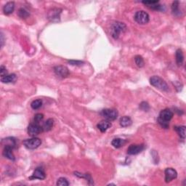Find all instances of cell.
<instances>
[{
    "label": "cell",
    "mask_w": 186,
    "mask_h": 186,
    "mask_svg": "<svg viewBox=\"0 0 186 186\" xmlns=\"http://www.w3.org/2000/svg\"><path fill=\"white\" fill-rule=\"evenodd\" d=\"M53 125H54L53 119H47V121L44 123V125L42 126L43 131L48 132V131L51 130L52 128H53Z\"/></svg>",
    "instance_id": "7402d4cb"
},
{
    "label": "cell",
    "mask_w": 186,
    "mask_h": 186,
    "mask_svg": "<svg viewBox=\"0 0 186 186\" xmlns=\"http://www.w3.org/2000/svg\"><path fill=\"white\" fill-rule=\"evenodd\" d=\"M13 148L10 146H5V148L3 150V156L7 159L15 161V156L13 153Z\"/></svg>",
    "instance_id": "5bb4252c"
},
{
    "label": "cell",
    "mask_w": 186,
    "mask_h": 186,
    "mask_svg": "<svg viewBox=\"0 0 186 186\" xmlns=\"http://www.w3.org/2000/svg\"><path fill=\"white\" fill-rule=\"evenodd\" d=\"M165 182L166 183H170L174 179H176L177 177V173L175 169L172 168H167L165 169Z\"/></svg>",
    "instance_id": "8fae6325"
},
{
    "label": "cell",
    "mask_w": 186,
    "mask_h": 186,
    "mask_svg": "<svg viewBox=\"0 0 186 186\" xmlns=\"http://www.w3.org/2000/svg\"><path fill=\"white\" fill-rule=\"evenodd\" d=\"M145 148L143 144H140V145H137V144H133L131 145L127 149V153L129 155H136L142 152Z\"/></svg>",
    "instance_id": "30bf717a"
},
{
    "label": "cell",
    "mask_w": 186,
    "mask_h": 186,
    "mask_svg": "<svg viewBox=\"0 0 186 186\" xmlns=\"http://www.w3.org/2000/svg\"><path fill=\"white\" fill-rule=\"evenodd\" d=\"M172 13L176 16H178L181 15V12L180 11V3L178 1H175L172 3Z\"/></svg>",
    "instance_id": "603a6c76"
},
{
    "label": "cell",
    "mask_w": 186,
    "mask_h": 186,
    "mask_svg": "<svg viewBox=\"0 0 186 186\" xmlns=\"http://www.w3.org/2000/svg\"><path fill=\"white\" fill-rule=\"evenodd\" d=\"M174 116L173 112L169 109H164L160 112L159 117L158 119V122L163 128H169V121L172 119Z\"/></svg>",
    "instance_id": "6da1fadb"
},
{
    "label": "cell",
    "mask_w": 186,
    "mask_h": 186,
    "mask_svg": "<svg viewBox=\"0 0 186 186\" xmlns=\"http://www.w3.org/2000/svg\"><path fill=\"white\" fill-rule=\"evenodd\" d=\"M175 130L178 133V135L180 136L183 139H185V126H180V127H176Z\"/></svg>",
    "instance_id": "d4e9b609"
},
{
    "label": "cell",
    "mask_w": 186,
    "mask_h": 186,
    "mask_svg": "<svg viewBox=\"0 0 186 186\" xmlns=\"http://www.w3.org/2000/svg\"><path fill=\"white\" fill-rule=\"evenodd\" d=\"M57 185L59 186H68L69 185V183L68 180L64 177H61L57 180Z\"/></svg>",
    "instance_id": "83f0119b"
},
{
    "label": "cell",
    "mask_w": 186,
    "mask_h": 186,
    "mask_svg": "<svg viewBox=\"0 0 186 186\" xmlns=\"http://www.w3.org/2000/svg\"><path fill=\"white\" fill-rule=\"evenodd\" d=\"M0 73H1V77H5V76L7 75V69H6L4 65H2V66L0 67Z\"/></svg>",
    "instance_id": "4dcf8cb0"
},
{
    "label": "cell",
    "mask_w": 186,
    "mask_h": 186,
    "mask_svg": "<svg viewBox=\"0 0 186 186\" xmlns=\"http://www.w3.org/2000/svg\"><path fill=\"white\" fill-rule=\"evenodd\" d=\"M18 14L19 17L21 18H23V19L27 18L29 17L30 15L29 12H28L27 10H26L25 9H23V8H21V9L18 10Z\"/></svg>",
    "instance_id": "4316f807"
},
{
    "label": "cell",
    "mask_w": 186,
    "mask_h": 186,
    "mask_svg": "<svg viewBox=\"0 0 186 186\" xmlns=\"http://www.w3.org/2000/svg\"><path fill=\"white\" fill-rule=\"evenodd\" d=\"M42 131V127L39 126V124L35 122L34 124H31L28 127V133H29V135L32 136V137H35V136L38 135Z\"/></svg>",
    "instance_id": "52a82bcc"
},
{
    "label": "cell",
    "mask_w": 186,
    "mask_h": 186,
    "mask_svg": "<svg viewBox=\"0 0 186 186\" xmlns=\"http://www.w3.org/2000/svg\"><path fill=\"white\" fill-rule=\"evenodd\" d=\"M101 114L108 121H114L118 117V111L115 109H104L101 111Z\"/></svg>",
    "instance_id": "8992f818"
},
{
    "label": "cell",
    "mask_w": 186,
    "mask_h": 186,
    "mask_svg": "<svg viewBox=\"0 0 186 186\" xmlns=\"http://www.w3.org/2000/svg\"><path fill=\"white\" fill-rule=\"evenodd\" d=\"M16 79H17V77H16L15 73H13V74H7L5 76V77H1L2 82L6 84L15 82Z\"/></svg>",
    "instance_id": "e0dca14e"
},
{
    "label": "cell",
    "mask_w": 186,
    "mask_h": 186,
    "mask_svg": "<svg viewBox=\"0 0 186 186\" xmlns=\"http://www.w3.org/2000/svg\"><path fill=\"white\" fill-rule=\"evenodd\" d=\"M42 105V101L41 100H35L32 103H31V107L34 110H37L40 109Z\"/></svg>",
    "instance_id": "484cf974"
},
{
    "label": "cell",
    "mask_w": 186,
    "mask_h": 186,
    "mask_svg": "<svg viewBox=\"0 0 186 186\" xmlns=\"http://www.w3.org/2000/svg\"><path fill=\"white\" fill-rule=\"evenodd\" d=\"M140 109L144 111H148L150 109V106L147 102H142V103L140 104Z\"/></svg>",
    "instance_id": "f1b7e54d"
},
{
    "label": "cell",
    "mask_w": 186,
    "mask_h": 186,
    "mask_svg": "<svg viewBox=\"0 0 186 186\" xmlns=\"http://www.w3.org/2000/svg\"><path fill=\"white\" fill-rule=\"evenodd\" d=\"M150 83L152 86L155 87L157 89L161 91H168L169 90V87L167 84L163 79L158 76H153L150 79Z\"/></svg>",
    "instance_id": "3957f363"
},
{
    "label": "cell",
    "mask_w": 186,
    "mask_h": 186,
    "mask_svg": "<svg viewBox=\"0 0 186 186\" xmlns=\"http://www.w3.org/2000/svg\"><path fill=\"white\" fill-rule=\"evenodd\" d=\"M144 5H147V7L156 10H161L162 8V5H159V1H143L142 2Z\"/></svg>",
    "instance_id": "4fadbf2b"
},
{
    "label": "cell",
    "mask_w": 186,
    "mask_h": 186,
    "mask_svg": "<svg viewBox=\"0 0 186 186\" xmlns=\"http://www.w3.org/2000/svg\"><path fill=\"white\" fill-rule=\"evenodd\" d=\"M127 29V26L124 23L121 22H114L111 24V34L113 39H117L119 37L120 34L124 32Z\"/></svg>",
    "instance_id": "7a4b0ae2"
},
{
    "label": "cell",
    "mask_w": 186,
    "mask_h": 186,
    "mask_svg": "<svg viewBox=\"0 0 186 186\" xmlns=\"http://www.w3.org/2000/svg\"><path fill=\"white\" fill-rule=\"evenodd\" d=\"M69 63L71 64V65H82V63H84V62L81 61H69Z\"/></svg>",
    "instance_id": "1f68e13d"
},
{
    "label": "cell",
    "mask_w": 186,
    "mask_h": 186,
    "mask_svg": "<svg viewBox=\"0 0 186 186\" xmlns=\"http://www.w3.org/2000/svg\"><path fill=\"white\" fill-rule=\"evenodd\" d=\"M184 55L183 50L181 49H178L176 51V62L178 66H181L183 63Z\"/></svg>",
    "instance_id": "ac0fdd59"
},
{
    "label": "cell",
    "mask_w": 186,
    "mask_h": 186,
    "mask_svg": "<svg viewBox=\"0 0 186 186\" xmlns=\"http://www.w3.org/2000/svg\"><path fill=\"white\" fill-rule=\"evenodd\" d=\"M2 143L5 146H10L13 148H14L16 145L15 140L13 137H7V138L3 139L2 141Z\"/></svg>",
    "instance_id": "ffe728a7"
},
{
    "label": "cell",
    "mask_w": 186,
    "mask_h": 186,
    "mask_svg": "<svg viewBox=\"0 0 186 186\" xmlns=\"http://www.w3.org/2000/svg\"><path fill=\"white\" fill-rule=\"evenodd\" d=\"M43 119H44V115L42 113H37V114H36L34 117L35 123L39 124L42 121Z\"/></svg>",
    "instance_id": "f546056e"
},
{
    "label": "cell",
    "mask_w": 186,
    "mask_h": 186,
    "mask_svg": "<svg viewBox=\"0 0 186 186\" xmlns=\"http://www.w3.org/2000/svg\"><path fill=\"white\" fill-rule=\"evenodd\" d=\"M135 61L136 65L139 68H143L145 65V62H144L143 57L140 55H136L135 57Z\"/></svg>",
    "instance_id": "cb8c5ba5"
},
{
    "label": "cell",
    "mask_w": 186,
    "mask_h": 186,
    "mask_svg": "<svg viewBox=\"0 0 186 186\" xmlns=\"http://www.w3.org/2000/svg\"><path fill=\"white\" fill-rule=\"evenodd\" d=\"M46 175L45 171L42 167H38L35 169L33 175H31V177H30V180H34V179H38V180H44L45 179Z\"/></svg>",
    "instance_id": "7c38bea8"
},
{
    "label": "cell",
    "mask_w": 186,
    "mask_h": 186,
    "mask_svg": "<svg viewBox=\"0 0 186 186\" xmlns=\"http://www.w3.org/2000/svg\"><path fill=\"white\" fill-rule=\"evenodd\" d=\"M54 71L56 75L61 78H65L69 77L70 74L69 69L64 65H57L54 68Z\"/></svg>",
    "instance_id": "ba28073f"
},
{
    "label": "cell",
    "mask_w": 186,
    "mask_h": 186,
    "mask_svg": "<svg viewBox=\"0 0 186 186\" xmlns=\"http://www.w3.org/2000/svg\"><path fill=\"white\" fill-rule=\"evenodd\" d=\"M126 143H127V141H126L125 140L121 138H115L112 140L111 144L114 148H119L124 146V145H125Z\"/></svg>",
    "instance_id": "44dd1931"
},
{
    "label": "cell",
    "mask_w": 186,
    "mask_h": 186,
    "mask_svg": "<svg viewBox=\"0 0 186 186\" xmlns=\"http://www.w3.org/2000/svg\"><path fill=\"white\" fill-rule=\"evenodd\" d=\"M42 144V140L37 137H33L31 139H27L23 141V145L26 148L34 150L39 148Z\"/></svg>",
    "instance_id": "277c9868"
},
{
    "label": "cell",
    "mask_w": 186,
    "mask_h": 186,
    "mask_svg": "<svg viewBox=\"0 0 186 186\" xmlns=\"http://www.w3.org/2000/svg\"><path fill=\"white\" fill-rule=\"evenodd\" d=\"M14 10H15V3L13 2H7L3 7V12L5 15H10L13 13Z\"/></svg>",
    "instance_id": "2e32d148"
},
{
    "label": "cell",
    "mask_w": 186,
    "mask_h": 186,
    "mask_svg": "<svg viewBox=\"0 0 186 186\" xmlns=\"http://www.w3.org/2000/svg\"><path fill=\"white\" fill-rule=\"evenodd\" d=\"M119 124L122 127H127L130 126L132 124H133V121H132L130 117L125 116V117H121V119H120Z\"/></svg>",
    "instance_id": "d6986e66"
},
{
    "label": "cell",
    "mask_w": 186,
    "mask_h": 186,
    "mask_svg": "<svg viewBox=\"0 0 186 186\" xmlns=\"http://www.w3.org/2000/svg\"><path fill=\"white\" fill-rule=\"evenodd\" d=\"M62 10L59 8H53L50 10L48 13V18L52 22H57L60 21V16H61Z\"/></svg>",
    "instance_id": "9c48e42d"
},
{
    "label": "cell",
    "mask_w": 186,
    "mask_h": 186,
    "mask_svg": "<svg viewBox=\"0 0 186 186\" xmlns=\"http://www.w3.org/2000/svg\"><path fill=\"white\" fill-rule=\"evenodd\" d=\"M97 128L101 133H105L107 131L108 129H109L111 127V123L108 120H105V121H102L97 125Z\"/></svg>",
    "instance_id": "9a60e30c"
},
{
    "label": "cell",
    "mask_w": 186,
    "mask_h": 186,
    "mask_svg": "<svg viewBox=\"0 0 186 186\" xmlns=\"http://www.w3.org/2000/svg\"><path fill=\"white\" fill-rule=\"evenodd\" d=\"M149 15L146 12L140 10L137 11L135 15V20L137 23L141 24V25H144L146 24L149 22Z\"/></svg>",
    "instance_id": "5b68a950"
},
{
    "label": "cell",
    "mask_w": 186,
    "mask_h": 186,
    "mask_svg": "<svg viewBox=\"0 0 186 186\" xmlns=\"http://www.w3.org/2000/svg\"><path fill=\"white\" fill-rule=\"evenodd\" d=\"M1 42H2V47L4 45V37H3V34L2 33H1Z\"/></svg>",
    "instance_id": "d6a6232c"
}]
</instances>
